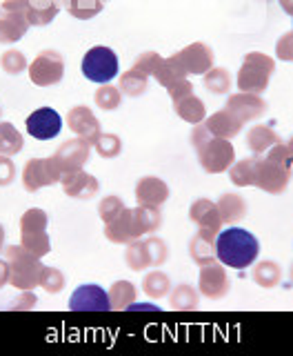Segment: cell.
<instances>
[{
  "label": "cell",
  "mask_w": 293,
  "mask_h": 356,
  "mask_svg": "<svg viewBox=\"0 0 293 356\" xmlns=\"http://www.w3.org/2000/svg\"><path fill=\"white\" fill-rule=\"evenodd\" d=\"M125 209H127V205L122 203L120 196H105L98 205V214L105 222H111L114 218H118Z\"/></svg>",
  "instance_id": "cell-43"
},
{
  "label": "cell",
  "mask_w": 293,
  "mask_h": 356,
  "mask_svg": "<svg viewBox=\"0 0 293 356\" xmlns=\"http://www.w3.org/2000/svg\"><path fill=\"white\" fill-rule=\"evenodd\" d=\"M287 145H289V149H291V154H293V136H291V140H289Z\"/></svg>",
  "instance_id": "cell-54"
},
{
  "label": "cell",
  "mask_w": 293,
  "mask_h": 356,
  "mask_svg": "<svg viewBox=\"0 0 293 356\" xmlns=\"http://www.w3.org/2000/svg\"><path fill=\"white\" fill-rule=\"evenodd\" d=\"M20 241L22 248L29 250L31 254H36L38 259L47 256L51 252V241L47 236V229L44 232H20Z\"/></svg>",
  "instance_id": "cell-35"
},
{
  "label": "cell",
  "mask_w": 293,
  "mask_h": 356,
  "mask_svg": "<svg viewBox=\"0 0 293 356\" xmlns=\"http://www.w3.org/2000/svg\"><path fill=\"white\" fill-rule=\"evenodd\" d=\"M103 3H105V5H107V3H109V0H103Z\"/></svg>",
  "instance_id": "cell-56"
},
{
  "label": "cell",
  "mask_w": 293,
  "mask_h": 356,
  "mask_svg": "<svg viewBox=\"0 0 293 356\" xmlns=\"http://www.w3.org/2000/svg\"><path fill=\"white\" fill-rule=\"evenodd\" d=\"M205 125H207V129L213 134V136L231 140V138H235L242 131L244 122H240L227 107H224V109L216 111V114H211L209 118H205Z\"/></svg>",
  "instance_id": "cell-22"
},
{
  "label": "cell",
  "mask_w": 293,
  "mask_h": 356,
  "mask_svg": "<svg viewBox=\"0 0 293 356\" xmlns=\"http://www.w3.org/2000/svg\"><path fill=\"white\" fill-rule=\"evenodd\" d=\"M89 154H92V143H87L85 138H69L65 140L53 154V161L58 165V170L62 174L67 172H76L83 170L85 163L89 161Z\"/></svg>",
  "instance_id": "cell-10"
},
{
  "label": "cell",
  "mask_w": 293,
  "mask_h": 356,
  "mask_svg": "<svg viewBox=\"0 0 293 356\" xmlns=\"http://www.w3.org/2000/svg\"><path fill=\"white\" fill-rule=\"evenodd\" d=\"M16 178V165L14 161L9 159V156L0 154V187H7L14 183Z\"/></svg>",
  "instance_id": "cell-48"
},
{
  "label": "cell",
  "mask_w": 293,
  "mask_h": 356,
  "mask_svg": "<svg viewBox=\"0 0 293 356\" xmlns=\"http://www.w3.org/2000/svg\"><path fill=\"white\" fill-rule=\"evenodd\" d=\"M276 56L285 63H293V29L287 31L285 36H280L276 42Z\"/></svg>",
  "instance_id": "cell-47"
},
{
  "label": "cell",
  "mask_w": 293,
  "mask_h": 356,
  "mask_svg": "<svg viewBox=\"0 0 293 356\" xmlns=\"http://www.w3.org/2000/svg\"><path fill=\"white\" fill-rule=\"evenodd\" d=\"M265 3H267V0H265Z\"/></svg>",
  "instance_id": "cell-58"
},
{
  "label": "cell",
  "mask_w": 293,
  "mask_h": 356,
  "mask_svg": "<svg viewBox=\"0 0 293 356\" xmlns=\"http://www.w3.org/2000/svg\"><path fill=\"white\" fill-rule=\"evenodd\" d=\"M216 236L213 229H198V234L189 241V254L196 265H207L218 261L216 259Z\"/></svg>",
  "instance_id": "cell-21"
},
{
  "label": "cell",
  "mask_w": 293,
  "mask_h": 356,
  "mask_svg": "<svg viewBox=\"0 0 293 356\" xmlns=\"http://www.w3.org/2000/svg\"><path fill=\"white\" fill-rule=\"evenodd\" d=\"M11 278V267H9V261L0 259V289H3Z\"/></svg>",
  "instance_id": "cell-51"
},
{
  "label": "cell",
  "mask_w": 293,
  "mask_h": 356,
  "mask_svg": "<svg viewBox=\"0 0 293 356\" xmlns=\"http://www.w3.org/2000/svg\"><path fill=\"white\" fill-rule=\"evenodd\" d=\"M0 14H3V7H0Z\"/></svg>",
  "instance_id": "cell-57"
},
{
  "label": "cell",
  "mask_w": 293,
  "mask_h": 356,
  "mask_svg": "<svg viewBox=\"0 0 293 356\" xmlns=\"http://www.w3.org/2000/svg\"><path fill=\"white\" fill-rule=\"evenodd\" d=\"M58 11L60 7L56 5L53 0H27L25 16L31 27H44L58 16Z\"/></svg>",
  "instance_id": "cell-23"
},
{
  "label": "cell",
  "mask_w": 293,
  "mask_h": 356,
  "mask_svg": "<svg viewBox=\"0 0 293 356\" xmlns=\"http://www.w3.org/2000/svg\"><path fill=\"white\" fill-rule=\"evenodd\" d=\"M47 211L40 207H31L27 209L20 218V232H44L47 229Z\"/></svg>",
  "instance_id": "cell-40"
},
{
  "label": "cell",
  "mask_w": 293,
  "mask_h": 356,
  "mask_svg": "<svg viewBox=\"0 0 293 356\" xmlns=\"http://www.w3.org/2000/svg\"><path fill=\"white\" fill-rule=\"evenodd\" d=\"M7 261L11 267L9 285H14L20 292L40 285V274L44 265L36 254H31L22 245H11V248H7Z\"/></svg>",
  "instance_id": "cell-4"
},
{
  "label": "cell",
  "mask_w": 293,
  "mask_h": 356,
  "mask_svg": "<svg viewBox=\"0 0 293 356\" xmlns=\"http://www.w3.org/2000/svg\"><path fill=\"white\" fill-rule=\"evenodd\" d=\"M167 92H169V96H171V100L176 103V100H180V98H185V96H189V94H194V85L189 83V78H183V81H178L176 85L169 87Z\"/></svg>",
  "instance_id": "cell-50"
},
{
  "label": "cell",
  "mask_w": 293,
  "mask_h": 356,
  "mask_svg": "<svg viewBox=\"0 0 293 356\" xmlns=\"http://www.w3.org/2000/svg\"><path fill=\"white\" fill-rule=\"evenodd\" d=\"M65 76V58L60 51L44 49L36 56V60L29 65V78L38 87H53Z\"/></svg>",
  "instance_id": "cell-6"
},
{
  "label": "cell",
  "mask_w": 293,
  "mask_h": 356,
  "mask_svg": "<svg viewBox=\"0 0 293 356\" xmlns=\"http://www.w3.org/2000/svg\"><path fill=\"white\" fill-rule=\"evenodd\" d=\"M227 107L231 114L238 118L240 122H249L260 118L267 111V103L260 94H249V92H238L227 98Z\"/></svg>",
  "instance_id": "cell-14"
},
{
  "label": "cell",
  "mask_w": 293,
  "mask_h": 356,
  "mask_svg": "<svg viewBox=\"0 0 293 356\" xmlns=\"http://www.w3.org/2000/svg\"><path fill=\"white\" fill-rule=\"evenodd\" d=\"M174 109H176V114L183 118V120H187V122H191V125H198V122H205V118H207V107H205V103L196 96V94H189V96H185V98H180V100H176L174 103Z\"/></svg>",
  "instance_id": "cell-25"
},
{
  "label": "cell",
  "mask_w": 293,
  "mask_h": 356,
  "mask_svg": "<svg viewBox=\"0 0 293 356\" xmlns=\"http://www.w3.org/2000/svg\"><path fill=\"white\" fill-rule=\"evenodd\" d=\"M136 287L129 281H118L111 285V292H109V300H111V309H129L131 303H136Z\"/></svg>",
  "instance_id": "cell-31"
},
{
  "label": "cell",
  "mask_w": 293,
  "mask_h": 356,
  "mask_svg": "<svg viewBox=\"0 0 293 356\" xmlns=\"http://www.w3.org/2000/svg\"><path fill=\"white\" fill-rule=\"evenodd\" d=\"M105 236H107V241L116 243V245H129L133 241L142 238L144 232L138 225L136 211L127 207L118 218H114L111 222H105Z\"/></svg>",
  "instance_id": "cell-12"
},
{
  "label": "cell",
  "mask_w": 293,
  "mask_h": 356,
  "mask_svg": "<svg viewBox=\"0 0 293 356\" xmlns=\"http://www.w3.org/2000/svg\"><path fill=\"white\" fill-rule=\"evenodd\" d=\"M0 67H3L7 74L16 76V74H22L27 70V58L22 51L11 49V51H5L3 56H0Z\"/></svg>",
  "instance_id": "cell-44"
},
{
  "label": "cell",
  "mask_w": 293,
  "mask_h": 356,
  "mask_svg": "<svg viewBox=\"0 0 293 356\" xmlns=\"http://www.w3.org/2000/svg\"><path fill=\"white\" fill-rule=\"evenodd\" d=\"M276 143H280V136L267 125H253L249 131H246V147H249L256 156L267 154Z\"/></svg>",
  "instance_id": "cell-24"
},
{
  "label": "cell",
  "mask_w": 293,
  "mask_h": 356,
  "mask_svg": "<svg viewBox=\"0 0 293 356\" xmlns=\"http://www.w3.org/2000/svg\"><path fill=\"white\" fill-rule=\"evenodd\" d=\"M118 89L125 96L138 98V96H142L146 92V89H149V76L142 74L140 70H136V67H131L129 72H125V74L120 76Z\"/></svg>",
  "instance_id": "cell-29"
},
{
  "label": "cell",
  "mask_w": 293,
  "mask_h": 356,
  "mask_svg": "<svg viewBox=\"0 0 293 356\" xmlns=\"http://www.w3.org/2000/svg\"><path fill=\"white\" fill-rule=\"evenodd\" d=\"M3 248H5V227L0 225V252H3Z\"/></svg>",
  "instance_id": "cell-53"
},
{
  "label": "cell",
  "mask_w": 293,
  "mask_h": 356,
  "mask_svg": "<svg viewBox=\"0 0 293 356\" xmlns=\"http://www.w3.org/2000/svg\"><path fill=\"white\" fill-rule=\"evenodd\" d=\"M136 218H138V225L140 229L146 232H156L158 227L162 225V211L160 207H151V205H138L136 209Z\"/></svg>",
  "instance_id": "cell-38"
},
{
  "label": "cell",
  "mask_w": 293,
  "mask_h": 356,
  "mask_svg": "<svg viewBox=\"0 0 293 356\" xmlns=\"http://www.w3.org/2000/svg\"><path fill=\"white\" fill-rule=\"evenodd\" d=\"M274 72H276V60L271 56H267L262 51H251L244 56L235 83H238L240 92L262 94L269 87V81H271Z\"/></svg>",
  "instance_id": "cell-3"
},
{
  "label": "cell",
  "mask_w": 293,
  "mask_h": 356,
  "mask_svg": "<svg viewBox=\"0 0 293 356\" xmlns=\"http://www.w3.org/2000/svg\"><path fill=\"white\" fill-rule=\"evenodd\" d=\"M256 167H258V156L233 163L229 167V181L235 187H256Z\"/></svg>",
  "instance_id": "cell-28"
},
{
  "label": "cell",
  "mask_w": 293,
  "mask_h": 356,
  "mask_svg": "<svg viewBox=\"0 0 293 356\" xmlns=\"http://www.w3.org/2000/svg\"><path fill=\"white\" fill-rule=\"evenodd\" d=\"M291 181V170L280 163L269 161L267 156H258L256 167V187L267 194H283Z\"/></svg>",
  "instance_id": "cell-8"
},
{
  "label": "cell",
  "mask_w": 293,
  "mask_h": 356,
  "mask_svg": "<svg viewBox=\"0 0 293 356\" xmlns=\"http://www.w3.org/2000/svg\"><path fill=\"white\" fill-rule=\"evenodd\" d=\"M216 205L220 209L222 222H227V225H233V222H238L246 216V203L238 194H222Z\"/></svg>",
  "instance_id": "cell-26"
},
{
  "label": "cell",
  "mask_w": 293,
  "mask_h": 356,
  "mask_svg": "<svg viewBox=\"0 0 293 356\" xmlns=\"http://www.w3.org/2000/svg\"><path fill=\"white\" fill-rule=\"evenodd\" d=\"M278 3H280V7H283L285 14L293 16V0H278Z\"/></svg>",
  "instance_id": "cell-52"
},
{
  "label": "cell",
  "mask_w": 293,
  "mask_h": 356,
  "mask_svg": "<svg viewBox=\"0 0 293 356\" xmlns=\"http://www.w3.org/2000/svg\"><path fill=\"white\" fill-rule=\"evenodd\" d=\"M22 147H25L22 134L11 125V122H0V154L14 156V154L22 152Z\"/></svg>",
  "instance_id": "cell-32"
},
{
  "label": "cell",
  "mask_w": 293,
  "mask_h": 356,
  "mask_svg": "<svg viewBox=\"0 0 293 356\" xmlns=\"http://www.w3.org/2000/svg\"><path fill=\"white\" fill-rule=\"evenodd\" d=\"M205 87L211 94H227L231 89V76L224 67H211L205 74Z\"/></svg>",
  "instance_id": "cell-37"
},
{
  "label": "cell",
  "mask_w": 293,
  "mask_h": 356,
  "mask_svg": "<svg viewBox=\"0 0 293 356\" xmlns=\"http://www.w3.org/2000/svg\"><path fill=\"white\" fill-rule=\"evenodd\" d=\"M67 125L69 129L76 134L78 138H85L87 143H92L100 136V122L98 118L94 116V111L89 109L87 105H78V107H72L69 114H67Z\"/></svg>",
  "instance_id": "cell-16"
},
{
  "label": "cell",
  "mask_w": 293,
  "mask_h": 356,
  "mask_svg": "<svg viewBox=\"0 0 293 356\" xmlns=\"http://www.w3.org/2000/svg\"><path fill=\"white\" fill-rule=\"evenodd\" d=\"M229 276L227 270L222 265H218L216 261L207 263V265H200V272H198V292L209 298V300H218L224 298L229 292Z\"/></svg>",
  "instance_id": "cell-9"
},
{
  "label": "cell",
  "mask_w": 293,
  "mask_h": 356,
  "mask_svg": "<svg viewBox=\"0 0 293 356\" xmlns=\"http://www.w3.org/2000/svg\"><path fill=\"white\" fill-rule=\"evenodd\" d=\"M29 20L25 11L3 9L0 14V42H18L29 31Z\"/></svg>",
  "instance_id": "cell-19"
},
{
  "label": "cell",
  "mask_w": 293,
  "mask_h": 356,
  "mask_svg": "<svg viewBox=\"0 0 293 356\" xmlns=\"http://www.w3.org/2000/svg\"><path fill=\"white\" fill-rule=\"evenodd\" d=\"M36 303H38L36 294H33L31 289H22V294L11 300L9 309H16V312L22 309V312H27V309H33V307H36Z\"/></svg>",
  "instance_id": "cell-49"
},
{
  "label": "cell",
  "mask_w": 293,
  "mask_h": 356,
  "mask_svg": "<svg viewBox=\"0 0 293 356\" xmlns=\"http://www.w3.org/2000/svg\"><path fill=\"white\" fill-rule=\"evenodd\" d=\"M291 281H293V267H291Z\"/></svg>",
  "instance_id": "cell-55"
},
{
  "label": "cell",
  "mask_w": 293,
  "mask_h": 356,
  "mask_svg": "<svg viewBox=\"0 0 293 356\" xmlns=\"http://www.w3.org/2000/svg\"><path fill=\"white\" fill-rule=\"evenodd\" d=\"M189 218L196 222L198 229H213L220 232L222 227V218H220V209L218 205L209 198H198L194 200V205L189 207Z\"/></svg>",
  "instance_id": "cell-20"
},
{
  "label": "cell",
  "mask_w": 293,
  "mask_h": 356,
  "mask_svg": "<svg viewBox=\"0 0 293 356\" xmlns=\"http://www.w3.org/2000/svg\"><path fill=\"white\" fill-rule=\"evenodd\" d=\"M142 289L149 298H165L171 292V281L165 272H149L142 278Z\"/></svg>",
  "instance_id": "cell-34"
},
{
  "label": "cell",
  "mask_w": 293,
  "mask_h": 356,
  "mask_svg": "<svg viewBox=\"0 0 293 356\" xmlns=\"http://www.w3.org/2000/svg\"><path fill=\"white\" fill-rule=\"evenodd\" d=\"M72 312H111L109 294L100 285H81L69 298Z\"/></svg>",
  "instance_id": "cell-13"
},
{
  "label": "cell",
  "mask_w": 293,
  "mask_h": 356,
  "mask_svg": "<svg viewBox=\"0 0 293 356\" xmlns=\"http://www.w3.org/2000/svg\"><path fill=\"white\" fill-rule=\"evenodd\" d=\"M176 58L185 67L187 74H196V76H205L213 67V51L205 42H191L189 47L176 54Z\"/></svg>",
  "instance_id": "cell-15"
},
{
  "label": "cell",
  "mask_w": 293,
  "mask_h": 356,
  "mask_svg": "<svg viewBox=\"0 0 293 356\" xmlns=\"http://www.w3.org/2000/svg\"><path fill=\"white\" fill-rule=\"evenodd\" d=\"M169 303H171V307L178 312H191V309H198L200 298H198V292L194 287L183 283V285L174 287L171 292H169Z\"/></svg>",
  "instance_id": "cell-30"
},
{
  "label": "cell",
  "mask_w": 293,
  "mask_h": 356,
  "mask_svg": "<svg viewBox=\"0 0 293 356\" xmlns=\"http://www.w3.org/2000/svg\"><path fill=\"white\" fill-rule=\"evenodd\" d=\"M189 74L185 72V67L180 65V60L174 56H169V58H162L160 65H158V70L153 74V78L158 83H160L165 89H169L171 85H176L178 81H183V78H187Z\"/></svg>",
  "instance_id": "cell-27"
},
{
  "label": "cell",
  "mask_w": 293,
  "mask_h": 356,
  "mask_svg": "<svg viewBox=\"0 0 293 356\" xmlns=\"http://www.w3.org/2000/svg\"><path fill=\"white\" fill-rule=\"evenodd\" d=\"M191 143L198 154V161L207 174H222L229 172L235 163V149L227 138H218L207 129L205 122H198L191 131Z\"/></svg>",
  "instance_id": "cell-2"
},
{
  "label": "cell",
  "mask_w": 293,
  "mask_h": 356,
  "mask_svg": "<svg viewBox=\"0 0 293 356\" xmlns=\"http://www.w3.org/2000/svg\"><path fill=\"white\" fill-rule=\"evenodd\" d=\"M291 18H293V16H291Z\"/></svg>",
  "instance_id": "cell-59"
},
{
  "label": "cell",
  "mask_w": 293,
  "mask_h": 356,
  "mask_svg": "<svg viewBox=\"0 0 293 356\" xmlns=\"http://www.w3.org/2000/svg\"><path fill=\"white\" fill-rule=\"evenodd\" d=\"M258 256H260V243L251 232L242 227L229 225L227 229H220L216 236V259L224 267L233 270H244L251 267Z\"/></svg>",
  "instance_id": "cell-1"
},
{
  "label": "cell",
  "mask_w": 293,
  "mask_h": 356,
  "mask_svg": "<svg viewBox=\"0 0 293 356\" xmlns=\"http://www.w3.org/2000/svg\"><path fill=\"white\" fill-rule=\"evenodd\" d=\"M146 245V254H149V261H151V267H158L162 265L167 259H169V250H167V243L160 241L158 236H149L144 241Z\"/></svg>",
  "instance_id": "cell-45"
},
{
  "label": "cell",
  "mask_w": 293,
  "mask_h": 356,
  "mask_svg": "<svg viewBox=\"0 0 293 356\" xmlns=\"http://www.w3.org/2000/svg\"><path fill=\"white\" fill-rule=\"evenodd\" d=\"M169 198V187L162 178L156 176H144L136 185V200L138 205H151V207H160L167 203Z\"/></svg>",
  "instance_id": "cell-18"
},
{
  "label": "cell",
  "mask_w": 293,
  "mask_h": 356,
  "mask_svg": "<svg viewBox=\"0 0 293 356\" xmlns=\"http://www.w3.org/2000/svg\"><path fill=\"white\" fill-rule=\"evenodd\" d=\"M60 185H62V189H65V194H67V196L81 198V200H87V198L96 196V194H98V189H100L98 178L92 176V174H87V172H83V170H76V172H67V174H62Z\"/></svg>",
  "instance_id": "cell-17"
},
{
  "label": "cell",
  "mask_w": 293,
  "mask_h": 356,
  "mask_svg": "<svg viewBox=\"0 0 293 356\" xmlns=\"http://www.w3.org/2000/svg\"><path fill=\"white\" fill-rule=\"evenodd\" d=\"M160 60H162V56L160 54H156V51H144V54H140L138 58H136V63H133V67L136 70H140L142 74H146V76H153L156 74V70H158V65H160Z\"/></svg>",
  "instance_id": "cell-46"
},
{
  "label": "cell",
  "mask_w": 293,
  "mask_h": 356,
  "mask_svg": "<svg viewBox=\"0 0 293 356\" xmlns=\"http://www.w3.org/2000/svg\"><path fill=\"white\" fill-rule=\"evenodd\" d=\"M125 261L127 265L131 267L133 272H142L146 267H151V261H149V254H146V245L144 241H133L127 245V252H125Z\"/></svg>",
  "instance_id": "cell-36"
},
{
  "label": "cell",
  "mask_w": 293,
  "mask_h": 356,
  "mask_svg": "<svg viewBox=\"0 0 293 356\" xmlns=\"http://www.w3.org/2000/svg\"><path fill=\"white\" fill-rule=\"evenodd\" d=\"M94 149L98 152V156H103V159H116L122 152L120 136H116V134H100L94 140Z\"/></svg>",
  "instance_id": "cell-41"
},
{
  "label": "cell",
  "mask_w": 293,
  "mask_h": 356,
  "mask_svg": "<svg viewBox=\"0 0 293 356\" xmlns=\"http://www.w3.org/2000/svg\"><path fill=\"white\" fill-rule=\"evenodd\" d=\"M27 134L36 140H51L62 131V116L51 107H40L27 116Z\"/></svg>",
  "instance_id": "cell-11"
},
{
  "label": "cell",
  "mask_w": 293,
  "mask_h": 356,
  "mask_svg": "<svg viewBox=\"0 0 293 356\" xmlns=\"http://www.w3.org/2000/svg\"><path fill=\"white\" fill-rule=\"evenodd\" d=\"M94 100H96V105L100 107V109H105V111H114V109H118L120 107V103H122V92L118 87H114V85H103L100 89H96V94H94Z\"/></svg>",
  "instance_id": "cell-39"
},
{
  "label": "cell",
  "mask_w": 293,
  "mask_h": 356,
  "mask_svg": "<svg viewBox=\"0 0 293 356\" xmlns=\"http://www.w3.org/2000/svg\"><path fill=\"white\" fill-rule=\"evenodd\" d=\"M253 283H258L260 287H276L280 283V278H283V270H280V265L274 263V261H262L253 267Z\"/></svg>",
  "instance_id": "cell-33"
},
{
  "label": "cell",
  "mask_w": 293,
  "mask_h": 356,
  "mask_svg": "<svg viewBox=\"0 0 293 356\" xmlns=\"http://www.w3.org/2000/svg\"><path fill=\"white\" fill-rule=\"evenodd\" d=\"M40 287L44 289V292H49V294L62 292V289H65V274L60 270H56V267L44 265L42 274H40Z\"/></svg>",
  "instance_id": "cell-42"
},
{
  "label": "cell",
  "mask_w": 293,
  "mask_h": 356,
  "mask_svg": "<svg viewBox=\"0 0 293 356\" xmlns=\"http://www.w3.org/2000/svg\"><path fill=\"white\" fill-rule=\"evenodd\" d=\"M83 74L87 81L98 83V85H107L111 83L120 72V63H118V56L114 49L109 47H92L83 58Z\"/></svg>",
  "instance_id": "cell-5"
},
{
  "label": "cell",
  "mask_w": 293,
  "mask_h": 356,
  "mask_svg": "<svg viewBox=\"0 0 293 356\" xmlns=\"http://www.w3.org/2000/svg\"><path fill=\"white\" fill-rule=\"evenodd\" d=\"M62 172L56 165L53 156L49 159H31L25 170H22V185H25L27 192H38L42 187H49L60 183Z\"/></svg>",
  "instance_id": "cell-7"
}]
</instances>
